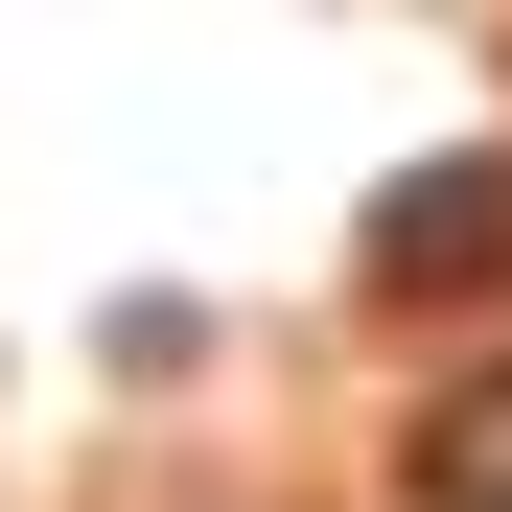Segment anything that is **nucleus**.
<instances>
[{
    "label": "nucleus",
    "mask_w": 512,
    "mask_h": 512,
    "mask_svg": "<svg viewBox=\"0 0 512 512\" xmlns=\"http://www.w3.org/2000/svg\"><path fill=\"white\" fill-rule=\"evenodd\" d=\"M373 280H396V303H443V280H512V140H489V163H419V187L373 210Z\"/></svg>",
    "instance_id": "1"
},
{
    "label": "nucleus",
    "mask_w": 512,
    "mask_h": 512,
    "mask_svg": "<svg viewBox=\"0 0 512 512\" xmlns=\"http://www.w3.org/2000/svg\"><path fill=\"white\" fill-rule=\"evenodd\" d=\"M419 512H512V350H466L419 396Z\"/></svg>",
    "instance_id": "2"
}]
</instances>
